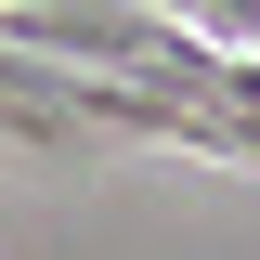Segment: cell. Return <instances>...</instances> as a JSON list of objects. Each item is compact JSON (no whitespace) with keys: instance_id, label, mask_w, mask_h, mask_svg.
<instances>
[{"instance_id":"6da1fadb","label":"cell","mask_w":260,"mask_h":260,"mask_svg":"<svg viewBox=\"0 0 260 260\" xmlns=\"http://www.w3.org/2000/svg\"><path fill=\"white\" fill-rule=\"evenodd\" d=\"M65 78H78V65L13 52V39H0V143H26V156H65V143H78V104H65Z\"/></svg>"}]
</instances>
